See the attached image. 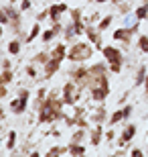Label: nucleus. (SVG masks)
Instances as JSON below:
<instances>
[{"label": "nucleus", "instance_id": "1", "mask_svg": "<svg viewBox=\"0 0 148 157\" xmlns=\"http://www.w3.org/2000/svg\"><path fill=\"white\" fill-rule=\"evenodd\" d=\"M93 55V49H91L89 43H75L71 49L67 51V59L69 61H87V59Z\"/></svg>", "mask_w": 148, "mask_h": 157}, {"label": "nucleus", "instance_id": "2", "mask_svg": "<svg viewBox=\"0 0 148 157\" xmlns=\"http://www.w3.org/2000/svg\"><path fill=\"white\" fill-rule=\"evenodd\" d=\"M108 96H110V78H108V74H106L96 86L91 88V100H93V102H103Z\"/></svg>", "mask_w": 148, "mask_h": 157}, {"label": "nucleus", "instance_id": "3", "mask_svg": "<svg viewBox=\"0 0 148 157\" xmlns=\"http://www.w3.org/2000/svg\"><path fill=\"white\" fill-rule=\"evenodd\" d=\"M79 92H81V88L77 86L73 80L67 82V84L63 86V90H61V98H63V102H65V104H69V106L75 104V102L79 100V96H81Z\"/></svg>", "mask_w": 148, "mask_h": 157}, {"label": "nucleus", "instance_id": "4", "mask_svg": "<svg viewBox=\"0 0 148 157\" xmlns=\"http://www.w3.org/2000/svg\"><path fill=\"white\" fill-rule=\"evenodd\" d=\"M29 98H31V92L23 88V90L18 92V98H14L10 102V110L14 112V114H23V112L27 110V106H29Z\"/></svg>", "mask_w": 148, "mask_h": 157}, {"label": "nucleus", "instance_id": "5", "mask_svg": "<svg viewBox=\"0 0 148 157\" xmlns=\"http://www.w3.org/2000/svg\"><path fill=\"white\" fill-rule=\"evenodd\" d=\"M138 29H140L138 23L132 25V27H128V29H126V27H124V29H116L114 35H112V39H114V41H122L124 45H128L130 39H132V35H136V33H138Z\"/></svg>", "mask_w": 148, "mask_h": 157}, {"label": "nucleus", "instance_id": "6", "mask_svg": "<svg viewBox=\"0 0 148 157\" xmlns=\"http://www.w3.org/2000/svg\"><path fill=\"white\" fill-rule=\"evenodd\" d=\"M71 80H73L81 90H83V88H89V67H77V70H73L71 71Z\"/></svg>", "mask_w": 148, "mask_h": 157}, {"label": "nucleus", "instance_id": "7", "mask_svg": "<svg viewBox=\"0 0 148 157\" xmlns=\"http://www.w3.org/2000/svg\"><path fill=\"white\" fill-rule=\"evenodd\" d=\"M102 53H103V57H106V61H108V63H124V53L120 51L118 47L106 45L102 49Z\"/></svg>", "mask_w": 148, "mask_h": 157}, {"label": "nucleus", "instance_id": "8", "mask_svg": "<svg viewBox=\"0 0 148 157\" xmlns=\"http://www.w3.org/2000/svg\"><path fill=\"white\" fill-rule=\"evenodd\" d=\"M63 12H69V6L65 4V0H63L61 4H51L49 6V18H51L53 23H61Z\"/></svg>", "mask_w": 148, "mask_h": 157}, {"label": "nucleus", "instance_id": "9", "mask_svg": "<svg viewBox=\"0 0 148 157\" xmlns=\"http://www.w3.org/2000/svg\"><path fill=\"white\" fill-rule=\"evenodd\" d=\"M134 135H136V124H128V127H124V131H122V135H120V139H118V145L120 147L130 145V141L134 139Z\"/></svg>", "mask_w": 148, "mask_h": 157}, {"label": "nucleus", "instance_id": "10", "mask_svg": "<svg viewBox=\"0 0 148 157\" xmlns=\"http://www.w3.org/2000/svg\"><path fill=\"white\" fill-rule=\"evenodd\" d=\"M99 33H102V31H97V27H96V29H93L91 25L85 27V35L89 37V41L96 45V49H103V47H102V35H99Z\"/></svg>", "mask_w": 148, "mask_h": 157}, {"label": "nucleus", "instance_id": "11", "mask_svg": "<svg viewBox=\"0 0 148 157\" xmlns=\"http://www.w3.org/2000/svg\"><path fill=\"white\" fill-rule=\"evenodd\" d=\"M2 10L8 12V18H10V27L16 31V33H20V14H18V12L14 10L12 6H2Z\"/></svg>", "mask_w": 148, "mask_h": 157}, {"label": "nucleus", "instance_id": "12", "mask_svg": "<svg viewBox=\"0 0 148 157\" xmlns=\"http://www.w3.org/2000/svg\"><path fill=\"white\" fill-rule=\"evenodd\" d=\"M59 67H61V59H55V57L49 59V61L45 63V80H49V78L55 76V74L59 71Z\"/></svg>", "mask_w": 148, "mask_h": 157}, {"label": "nucleus", "instance_id": "13", "mask_svg": "<svg viewBox=\"0 0 148 157\" xmlns=\"http://www.w3.org/2000/svg\"><path fill=\"white\" fill-rule=\"evenodd\" d=\"M102 137H103V127H102V124H96V128H91V131H89V141H91V145L97 147L99 143H102Z\"/></svg>", "mask_w": 148, "mask_h": 157}, {"label": "nucleus", "instance_id": "14", "mask_svg": "<svg viewBox=\"0 0 148 157\" xmlns=\"http://www.w3.org/2000/svg\"><path fill=\"white\" fill-rule=\"evenodd\" d=\"M106 118H108V108H103V106H99V108L91 114V121L96 122V124H102Z\"/></svg>", "mask_w": 148, "mask_h": 157}, {"label": "nucleus", "instance_id": "15", "mask_svg": "<svg viewBox=\"0 0 148 157\" xmlns=\"http://www.w3.org/2000/svg\"><path fill=\"white\" fill-rule=\"evenodd\" d=\"M51 57H55V59H65L67 57V47L63 45V43H59V45H55V49L51 51Z\"/></svg>", "mask_w": 148, "mask_h": 157}, {"label": "nucleus", "instance_id": "16", "mask_svg": "<svg viewBox=\"0 0 148 157\" xmlns=\"http://www.w3.org/2000/svg\"><path fill=\"white\" fill-rule=\"evenodd\" d=\"M148 71H146V65H140L136 71V80H134V86H144V80H146Z\"/></svg>", "mask_w": 148, "mask_h": 157}, {"label": "nucleus", "instance_id": "17", "mask_svg": "<svg viewBox=\"0 0 148 157\" xmlns=\"http://www.w3.org/2000/svg\"><path fill=\"white\" fill-rule=\"evenodd\" d=\"M51 59V53H47V51H41V53H37L33 59H31V63H34V65H39V63H47Z\"/></svg>", "mask_w": 148, "mask_h": 157}, {"label": "nucleus", "instance_id": "18", "mask_svg": "<svg viewBox=\"0 0 148 157\" xmlns=\"http://www.w3.org/2000/svg\"><path fill=\"white\" fill-rule=\"evenodd\" d=\"M41 33H43V29H41L39 21H37V23L33 25V29H31V33H29V35H27V43H31V41H34V39H37V37L41 35Z\"/></svg>", "mask_w": 148, "mask_h": 157}, {"label": "nucleus", "instance_id": "19", "mask_svg": "<svg viewBox=\"0 0 148 157\" xmlns=\"http://www.w3.org/2000/svg\"><path fill=\"white\" fill-rule=\"evenodd\" d=\"M144 18H148V2H142L136 8V21H144Z\"/></svg>", "mask_w": 148, "mask_h": 157}, {"label": "nucleus", "instance_id": "20", "mask_svg": "<svg viewBox=\"0 0 148 157\" xmlns=\"http://www.w3.org/2000/svg\"><path fill=\"white\" fill-rule=\"evenodd\" d=\"M108 121H110V124H118V122L126 121V118H124V110H122V108H120V110H114L112 114H110Z\"/></svg>", "mask_w": 148, "mask_h": 157}, {"label": "nucleus", "instance_id": "21", "mask_svg": "<svg viewBox=\"0 0 148 157\" xmlns=\"http://www.w3.org/2000/svg\"><path fill=\"white\" fill-rule=\"evenodd\" d=\"M69 155H83L85 153V147L79 145V143H69Z\"/></svg>", "mask_w": 148, "mask_h": 157}, {"label": "nucleus", "instance_id": "22", "mask_svg": "<svg viewBox=\"0 0 148 157\" xmlns=\"http://www.w3.org/2000/svg\"><path fill=\"white\" fill-rule=\"evenodd\" d=\"M112 21H114V17H112V14H108V17H103L102 21H99V23H97V31H106V29H110V27H112Z\"/></svg>", "mask_w": 148, "mask_h": 157}, {"label": "nucleus", "instance_id": "23", "mask_svg": "<svg viewBox=\"0 0 148 157\" xmlns=\"http://www.w3.org/2000/svg\"><path fill=\"white\" fill-rule=\"evenodd\" d=\"M6 49H8V53H12V55H18V53H20V41H18V39H12L10 43H8V47H6Z\"/></svg>", "mask_w": 148, "mask_h": 157}, {"label": "nucleus", "instance_id": "24", "mask_svg": "<svg viewBox=\"0 0 148 157\" xmlns=\"http://www.w3.org/2000/svg\"><path fill=\"white\" fill-rule=\"evenodd\" d=\"M14 80V71L12 70H2V86H8V84H10V82Z\"/></svg>", "mask_w": 148, "mask_h": 157}, {"label": "nucleus", "instance_id": "25", "mask_svg": "<svg viewBox=\"0 0 148 157\" xmlns=\"http://www.w3.org/2000/svg\"><path fill=\"white\" fill-rule=\"evenodd\" d=\"M63 153H69V147H51L49 151H47V155H51V157H55V155H63Z\"/></svg>", "mask_w": 148, "mask_h": 157}, {"label": "nucleus", "instance_id": "26", "mask_svg": "<svg viewBox=\"0 0 148 157\" xmlns=\"http://www.w3.org/2000/svg\"><path fill=\"white\" fill-rule=\"evenodd\" d=\"M85 131H87V128H81L79 127V131H75L73 137H71V143H81V141H83V137H85Z\"/></svg>", "mask_w": 148, "mask_h": 157}, {"label": "nucleus", "instance_id": "27", "mask_svg": "<svg viewBox=\"0 0 148 157\" xmlns=\"http://www.w3.org/2000/svg\"><path fill=\"white\" fill-rule=\"evenodd\" d=\"M14 145H16V133H14V131H10V133H8V141H6V149H14Z\"/></svg>", "mask_w": 148, "mask_h": 157}, {"label": "nucleus", "instance_id": "28", "mask_svg": "<svg viewBox=\"0 0 148 157\" xmlns=\"http://www.w3.org/2000/svg\"><path fill=\"white\" fill-rule=\"evenodd\" d=\"M138 47H140V51H144L148 55V37L146 35H142L140 39H138Z\"/></svg>", "mask_w": 148, "mask_h": 157}, {"label": "nucleus", "instance_id": "29", "mask_svg": "<svg viewBox=\"0 0 148 157\" xmlns=\"http://www.w3.org/2000/svg\"><path fill=\"white\" fill-rule=\"evenodd\" d=\"M63 33H65V39H73V37L77 35V33H75V27H73V23L69 25V27H65V29H63Z\"/></svg>", "mask_w": 148, "mask_h": 157}, {"label": "nucleus", "instance_id": "30", "mask_svg": "<svg viewBox=\"0 0 148 157\" xmlns=\"http://www.w3.org/2000/svg\"><path fill=\"white\" fill-rule=\"evenodd\" d=\"M69 14H71V21H83L81 8H71V10H69Z\"/></svg>", "mask_w": 148, "mask_h": 157}, {"label": "nucleus", "instance_id": "31", "mask_svg": "<svg viewBox=\"0 0 148 157\" xmlns=\"http://www.w3.org/2000/svg\"><path fill=\"white\" fill-rule=\"evenodd\" d=\"M27 76H29L31 80H34V78H37V67H34V63L27 65Z\"/></svg>", "mask_w": 148, "mask_h": 157}, {"label": "nucleus", "instance_id": "32", "mask_svg": "<svg viewBox=\"0 0 148 157\" xmlns=\"http://www.w3.org/2000/svg\"><path fill=\"white\" fill-rule=\"evenodd\" d=\"M110 65V71L112 74H120L122 71V63H108Z\"/></svg>", "mask_w": 148, "mask_h": 157}, {"label": "nucleus", "instance_id": "33", "mask_svg": "<svg viewBox=\"0 0 148 157\" xmlns=\"http://www.w3.org/2000/svg\"><path fill=\"white\" fill-rule=\"evenodd\" d=\"M122 110H124V118H130V117H132V110H134V106L128 104V106H124Z\"/></svg>", "mask_w": 148, "mask_h": 157}, {"label": "nucleus", "instance_id": "34", "mask_svg": "<svg viewBox=\"0 0 148 157\" xmlns=\"http://www.w3.org/2000/svg\"><path fill=\"white\" fill-rule=\"evenodd\" d=\"M2 70H12V61H10V59H2Z\"/></svg>", "mask_w": 148, "mask_h": 157}, {"label": "nucleus", "instance_id": "35", "mask_svg": "<svg viewBox=\"0 0 148 157\" xmlns=\"http://www.w3.org/2000/svg\"><path fill=\"white\" fill-rule=\"evenodd\" d=\"M45 18H49V8H47V10H43V12H41L39 17H37V21H39V23H41V21H45Z\"/></svg>", "mask_w": 148, "mask_h": 157}, {"label": "nucleus", "instance_id": "36", "mask_svg": "<svg viewBox=\"0 0 148 157\" xmlns=\"http://www.w3.org/2000/svg\"><path fill=\"white\" fill-rule=\"evenodd\" d=\"M144 153H146V151H142V149H132V151H130V155H134V157H142Z\"/></svg>", "mask_w": 148, "mask_h": 157}, {"label": "nucleus", "instance_id": "37", "mask_svg": "<svg viewBox=\"0 0 148 157\" xmlns=\"http://www.w3.org/2000/svg\"><path fill=\"white\" fill-rule=\"evenodd\" d=\"M31 8V0H23L20 2V10H29Z\"/></svg>", "mask_w": 148, "mask_h": 157}, {"label": "nucleus", "instance_id": "38", "mask_svg": "<svg viewBox=\"0 0 148 157\" xmlns=\"http://www.w3.org/2000/svg\"><path fill=\"white\" fill-rule=\"evenodd\" d=\"M0 96H2V98H6V96H8V88H6V86H2V90H0Z\"/></svg>", "mask_w": 148, "mask_h": 157}, {"label": "nucleus", "instance_id": "39", "mask_svg": "<svg viewBox=\"0 0 148 157\" xmlns=\"http://www.w3.org/2000/svg\"><path fill=\"white\" fill-rule=\"evenodd\" d=\"M106 137H108V141H112V139H114V131H112V128H110L108 133H106Z\"/></svg>", "mask_w": 148, "mask_h": 157}, {"label": "nucleus", "instance_id": "40", "mask_svg": "<svg viewBox=\"0 0 148 157\" xmlns=\"http://www.w3.org/2000/svg\"><path fill=\"white\" fill-rule=\"evenodd\" d=\"M144 92H146V96H148V76H146V80H144Z\"/></svg>", "mask_w": 148, "mask_h": 157}, {"label": "nucleus", "instance_id": "41", "mask_svg": "<svg viewBox=\"0 0 148 157\" xmlns=\"http://www.w3.org/2000/svg\"><path fill=\"white\" fill-rule=\"evenodd\" d=\"M93 2H97V4H103V2H110V0H93Z\"/></svg>", "mask_w": 148, "mask_h": 157}, {"label": "nucleus", "instance_id": "42", "mask_svg": "<svg viewBox=\"0 0 148 157\" xmlns=\"http://www.w3.org/2000/svg\"><path fill=\"white\" fill-rule=\"evenodd\" d=\"M142 2H148V0H142Z\"/></svg>", "mask_w": 148, "mask_h": 157}, {"label": "nucleus", "instance_id": "43", "mask_svg": "<svg viewBox=\"0 0 148 157\" xmlns=\"http://www.w3.org/2000/svg\"><path fill=\"white\" fill-rule=\"evenodd\" d=\"M146 153H148V149H146Z\"/></svg>", "mask_w": 148, "mask_h": 157}]
</instances>
